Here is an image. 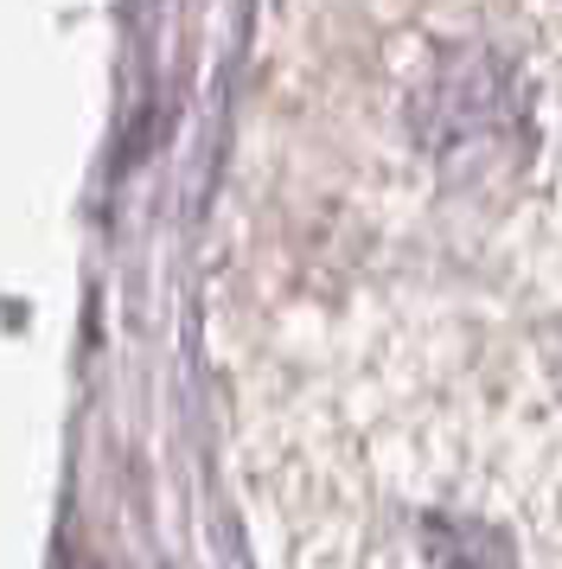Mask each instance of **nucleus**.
<instances>
[{
    "label": "nucleus",
    "instance_id": "f257e3e1",
    "mask_svg": "<svg viewBox=\"0 0 562 569\" xmlns=\"http://www.w3.org/2000/svg\"><path fill=\"white\" fill-rule=\"evenodd\" d=\"M409 129L422 154L454 186H499L531 160V90L505 52L480 39L448 46L434 58L415 97H409Z\"/></svg>",
    "mask_w": 562,
    "mask_h": 569
},
{
    "label": "nucleus",
    "instance_id": "f03ea898",
    "mask_svg": "<svg viewBox=\"0 0 562 569\" xmlns=\"http://www.w3.org/2000/svg\"><path fill=\"white\" fill-rule=\"evenodd\" d=\"M371 569H524L505 525L466 506H403L383 531Z\"/></svg>",
    "mask_w": 562,
    "mask_h": 569
}]
</instances>
